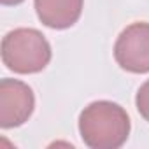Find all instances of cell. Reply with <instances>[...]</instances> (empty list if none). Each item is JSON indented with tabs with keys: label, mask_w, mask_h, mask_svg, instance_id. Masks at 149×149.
Here are the masks:
<instances>
[{
	"label": "cell",
	"mask_w": 149,
	"mask_h": 149,
	"mask_svg": "<svg viewBox=\"0 0 149 149\" xmlns=\"http://www.w3.org/2000/svg\"><path fill=\"white\" fill-rule=\"evenodd\" d=\"M33 4L42 25L53 30H65L81 18L84 0H33Z\"/></svg>",
	"instance_id": "5"
},
{
	"label": "cell",
	"mask_w": 149,
	"mask_h": 149,
	"mask_svg": "<svg viewBox=\"0 0 149 149\" xmlns=\"http://www.w3.org/2000/svg\"><path fill=\"white\" fill-rule=\"evenodd\" d=\"M118 65L132 74L149 72V23L139 21L128 25L114 44Z\"/></svg>",
	"instance_id": "3"
},
{
	"label": "cell",
	"mask_w": 149,
	"mask_h": 149,
	"mask_svg": "<svg viewBox=\"0 0 149 149\" xmlns=\"http://www.w3.org/2000/svg\"><path fill=\"white\" fill-rule=\"evenodd\" d=\"M135 105H137L139 114L146 121H149V79L139 88L137 97H135Z\"/></svg>",
	"instance_id": "6"
},
{
	"label": "cell",
	"mask_w": 149,
	"mask_h": 149,
	"mask_svg": "<svg viewBox=\"0 0 149 149\" xmlns=\"http://www.w3.org/2000/svg\"><path fill=\"white\" fill-rule=\"evenodd\" d=\"M4 6H18V4H21L23 0H0Z\"/></svg>",
	"instance_id": "7"
},
{
	"label": "cell",
	"mask_w": 149,
	"mask_h": 149,
	"mask_svg": "<svg viewBox=\"0 0 149 149\" xmlns=\"http://www.w3.org/2000/svg\"><path fill=\"white\" fill-rule=\"evenodd\" d=\"M35 107V97L28 84L18 79L0 81V126L16 128L28 121Z\"/></svg>",
	"instance_id": "4"
},
{
	"label": "cell",
	"mask_w": 149,
	"mask_h": 149,
	"mask_svg": "<svg viewBox=\"0 0 149 149\" xmlns=\"http://www.w3.org/2000/svg\"><path fill=\"white\" fill-rule=\"evenodd\" d=\"M2 61L16 74H37L51 61V46L35 28H16L2 39Z\"/></svg>",
	"instance_id": "2"
},
{
	"label": "cell",
	"mask_w": 149,
	"mask_h": 149,
	"mask_svg": "<svg viewBox=\"0 0 149 149\" xmlns=\"http://www.w3.org/2000/svg\"><path fill=\"white\" fill-rule=\"evenodd\" d=\"M79 133L91 149H118L130 135V118L121 105L98 100L81 112Z\"/></svg>",
	"instance_id": "1"
}]
</instances>
